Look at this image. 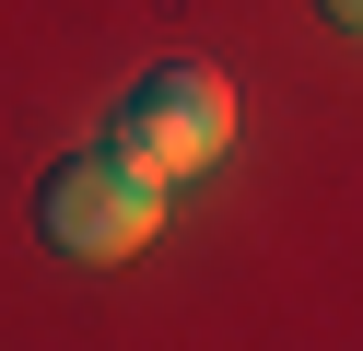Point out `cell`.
I'll return each instance as SVG.
<instances>
[{
  "label": "cell",
  "mask_w": 363,
  "mask_h": 351,
  "mask_svg": "<svg viewBox=\"0 0 363 351\" xmlns=\"http://www.w3.org/2000/svg\"><path fill=\"white\" fill-rule=\"evenodd\" d=\"M35 223H48L59 257L118 269V257H141L152 223H164V176H152V164H129L118 140H106V152H71L48 187H35Z\"/></svg>",
  "instance_id": "6da1fadb"
},
{
  "label": "cell",
  "mask_w": 363,
  "mask_h": 351,
  "mask_svg": "<svg viewBox=\"0 0 363 351\" xmlns=\"http://www.w3.org/2000/svg\"><path fill=\"white\" fill-rule=\"evenodd\" d=\"M223 140H235V82H223L211 59H164V70H141L129 82V106H118V152L129 164H152V176H199V164H223Z\"/></svg>",
  "instance_id": "7a4b0ae2"
},
{
  "label": "cell",
  "mask_w": 363,
  "mask_h": 351,
  "mask_svg": "<svg viewBox=\"0 0 363 351\" xmlns=\"http://www.w3.org/2000/svg\"><path fill=\"white\" fill-rule=\"evenodd\" d=\"M316 12H328V23H340V35H363V0H316Z\"/></svg>",
  "instance_id": "3957f363"
}]
</instances>
